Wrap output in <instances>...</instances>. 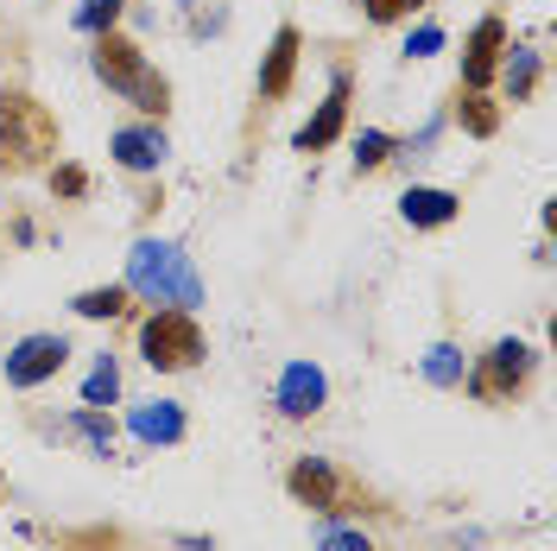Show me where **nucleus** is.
Here are the masks:
<instances>
[{
    "label": "nucleus",
    "mask_w": 557,
    "mask_h": 551,
    "mask_svg": "<svg viewBox=\"0 0 557 551\" xmlns=\"http://www.w3.org/2000/svg\"><path fill=\"white\" fill-rule=\"evenodd\" d=\"M58 152V114L26 96V89H0V177H26Z\"/></svg>",
    "instance_id": "1"
},
{
    "label": "nucleus",
    "mask_w": 557,
    "mask_h": 551,
    "mask_svg": "<svg viewBox=\"0 0 557 551\" xmlns=\"http://www.w3.org/2000/svg\"><path fill=\"white\" fill-rule=\"evenodd\" d=\"M127 292H139V298H152L165 310L203 305V279L190 273V254L172 242H134V254H127Z\"/></svg>",
    "instance_id": "2"
},
{
    "label": "nucleus",
    "mask_w": 557,
    "mask_h": 551,
    "mask_svg": "<svg viewBox=\"0 0 557 551\" xmlns=\"http://www.w3.org/2000/svg\"><path fill=\"white\" fill-rule=\"evenodd\" d=\"M89 64H96V76H102L108 89H121V96H127L139 114H159V121H165V108H172V83H165L159 70H146V51H139L134 38L96 33Z\"/></svg>",
    "instance_id": "3"
},
{
    "label": "nucleus",
    "mask_w": 557,
    "mask_h": 551,
    "mask_svg": "<svg viewBox=\"0 0 557 551\" xmlns=\"http://www.w3.org/2000/svg\"><path fill=\"white\" fill-rule=\"evenodd\" d=\"M139 355H146L159 375L197 368V362H203V330H197V317H190V310H152V317L139 323Z\"/></svg>",
    "instance_id": "4"
},
{
    "label": "nucleus",
    "mask_w": 557,
    "mask_h": 551,
    "mask_svg": "<svg viewBox=\"0 0 557 551\" xmlns=\"http://www.w3.org/2000/svg\"><path fill=\"white\" fill-rule=\"evenodd\" d=\"M532 362H539V355H532L525 343H513V336H507V343H494L482 362H475V375H469V393L500 406V400H513L525 380H532Z\"/></svg>",
    "instance_id": "5"
},
{
    "label": "nucleus",
    "mask_w": 557,
    "mask_h": 551,
    "mask_svg": "<svg viewBox=\"0 0 557 551\" xmlns=\"http://www.w3.org/2000/svg\"><path fill=\"white\" fill-rule=\"evenodd\" d=\"M285 488H292V501H305V507H317V514H348V482L330 469V463H323V456L292 463Z\"/></svg>",
    "instance_id": "6"
},
{
    "label": "nucleus",
    "mask_w": 557,
    "mask_h": 551,
    "mask_svg": "<svg viewBox=\"0 0 557 551\" xmlns=\"http://www.w3.org/2000/svg\"><path fill=\"white\" fill-rule=\"evenodd\" d=\"M64 362H70L64 336H26V343L7 348V387H38V380L58 375Z\"/></svg>",
    "instance_id": "7"
},
{
    "label": "nucleus",
    "mask_w": 557,
    "mask_h": 551,
    "mask_svg": "<svg viewBox=\"0 0 557 551\" xmlns=\"http://www.w3.org/2000/svg\"><path fill=\"white\" fill-rule=\"evenodd\" d=\"M500 51H507V20H500V13H482L475 33H469V45H462V83H469V89H487L494 70H500Z\"/></svg>",
    "instance_id": "8"
},
{
    "label": "nucleus",
    "mask_w": 557,
    "mask_h": 551,
    "mask_svg": "<svg viewBox=\"0 0 557 551\" xmlns=\"http://www.w3.org/2000/svg\"><path fill=\"white\" fill-rule=\"evenodd\" d=\"M323 400H330V380H323V368H311V362H292V368L278 375V413H285V418L323 413Z\"/></svg>",
    "instance_id": "9"
},
{
    "label": "nucleus",
    "mask_w": 557,
    "mask_h": 551,
    "mask_svg": "<svg viewBox=\"0 0 557 551\" xmlns=\"http://www.w3.org/2000/svg\"><path fill=\"white\" fill-rule=\"evenodd\" d=\"M343 121H348V76H336L330 96H323V108L298 127V152H330V146L343 139Z\"/></svg>",
    "instance_id": "10"
},
{
    "label": "nucleus",
    "mask_w": 557,
    "mask_h": 551,
    "mask_svg": "<svg viewBox=\"0 0 557 551\" xmlns=\"http://www.w3.org/2000/svg\"><path fill=\"white\" fill-rule=\"evenodd\" d=\"M399 216L412 222V229H444L462 216V197L456 191H437V184H412L406 197H399Z\"/></svg>",
    "instance_id": "11"
},
{
    "label": "nucleus",
    "mask_w": 557,
    "mask_h": 551,
    "mask_svg": "<svg viewBox=\"0 0 557 551\" xmlns=\"http://www.w3.org/2000/svg\"><path fill=\"white\" fill-rule=\"evenodd\" d=\"M298 26H278L273 33V51H267V70H260V102H285L292 89V70H298Z\"/></svg>",
    "instance_id": "12"
},
{
    "label": "nucleus",
    "mask_w": 557,
    "mask_h": 551,
    "mask_svg": "<svg viewBox=\"0 0 557 551\" xmlns=\"http://www.w3.org/2000/svg\"><path fill=\"white\" fill-rule=\"evenodd\" d=\"M165 127H121L114 134V159L127 166V172H159L165 166Z\"/></svg>",
    "instance_id": "13"
},
{
    "label": "nucleus",
    "mask_w": 557,
    "mask_h": 551,
    "mask_svg": "<svg viewBox=\"0 0 557 551\" xmlns=\"http://www.w3.org/2000/svg\"><path fill=\"white\" fill-rule=\"evenodd\" d=\"M134 438H146V444H177L184 438V413H177L172 400L134 406Z\"/></svg>",
    "instance_id": "14"
},
{
    "label": "nucleus",
    "mask_w": 557,
    "mask_h": 551,
    "mask_svg": "<svg viewBox=\"0 0 557 551\" xmlns=\"http://www.w3.org/2000/svg\"><path fill=\"white\" fill-rule=\"evenodd\" d=\"M456 121H462V134H475V139L500 134V108L487 102L482 89H462V96H456Z\"/></svg>",
    "instance_id": "15"
},
{
    "label": "nucleus",
    "mask_w": 557,
    "mask_h": 551,
    "mask_svg": "<svg viewBox=\"0 0 557 551\" xmlns=\"http://www.w3.org/2000/svg\"><path fill=\"white\" fill-rule=\"evenodd\" d=\"M500 76H507V102H532V89H539V51L513 45V58L500 64Z\"/></svg>",
    "instance_id": "16"
},
{
    "label": "nucleus",
    "mask_w": 557,
    "mask_h": 551,
    "mask_svg": "<svg viewBox=\"0 0 557 551\" xmlns=\"http://www.w3.org/2000/svg\"><path fill=\"white\" fill-rule=\"evenodd\" d=\"M64 431H70V438H83L96 456H108V450H114V418H102V406H83Z\"/></svg>",
    "instance_id": "17"
},
{
    "label": "nucleus",
    "mask_w": 557,
    "mask_h": 551,
    "mask_svg": "<svg viewBox=\"0 0 557 551\" xmlns=\"http://www.w3.org/2000/svg\"><path fill=\"white\" fill-rule=\"evenodd\" d=\"M127 285H96V292H76V317H127Z\"/></svg>",
    "instance_id": "18"
},
{
    "label": "nucleus",
    "mask_w": 557,
    "mask_h": 551,
    "mask_svg": "<svg viewBox=\"0 0 557 551\" xmlns=\"http://www.w3.org/2000/svg\"><path fill=\"white\" fill-rule=\"evenodd\" d=\"M424 380H431V387H462V348L431 343L424 348Z\"/></svg>",
    "instance_id": "19"
},
{
    "label": "nucleus",
    "mask_w": 557,
    "mask_h": 551,
    "mask_svg": "<svg viewBox=\"0 0 557 551\" xmlns=\"http://www.w3.org/2000/svg\"><path fill=\"white\" fill-rule=\"evenodd\" d=\"M114 393H121V368H114V355H102L83 380V406H114Z\"/></svg>",
    "instance_id": "20"
},
{
    "label": "nucleus",
    "mask_w": 557,
    "mask_h": 551,
    "mask_svg": "<svg viewBox=\"0 0 557 551\" xmlns=\"http://www.w3.org/2000/svg\"><path fill=\"white\" fill-rule=\"evenodd\" d=\"M114 20H121V0H89V7H76V33H114Z\"/></svg>",
    "instance_id": "21"
},
{
    "label": "nucleus",
    "mask_w": 557,
    "mask_h": 551,
    "mask_svg": "<svg viewBox=\"0 0 557 551\" xmlns=\"http://www.w3.org/2000/svg\"><path fill=\"white\" fill-rule=\"evenodd\" d=\"M393 159V134H361L355 139V166L361 172H374V166H386Z\"/></svg>",
    "instance_id": "22"
},
{
    "label": "nucleus",
    "mask_w": 557,
    "mask_h": 551,
    "mask_svg": "<svg viewBox=\"0 0 557 551\" xmlns=\"http://www.w3.org/2000/svg\"><path fill=\"white\" fill-rule=\"evenodd\" d=\"M418 7H424V0H361V13H368L374 26H393V20H406Z\"/></svg>",
    "instance_id": "23"
},
{
    "label": "nucleus",
    "mask_w": 557,
    "mask_h": 551,
    "mask_svg": "<svg viewBox=\"0 0 557 551\" xmlns=\"http://www.w3.org/2000/svg\"><path fill=\"white\" fill-rule=\"evenodd\" d=\"M51 191H58V197H83V191H89V172H83V166H58V172H51Z\"/></svg>",
    "instance_id": "24"
},
{
    "label": "nucleus",
    "mask_w": 557,
    "mask_h": 551,
    "mask_svg": "<svg viewBox=\"0 0 557 551\" xmlns=\"http://www.w3.org/2000/svg\"><path fill=\"white\" fill-rule=\"evenodd\" d=\"M317 551H374V546H368L361 532H348V526H330V532H323V546H317Z\"/></svg>",
    "instance_id": "25"
},
{
    "label": "nucleus",
    "mask_w": 557,
    "mask_h": 551,
    "mask_svg": "<svg viewBox=\"0 0 557 551\" xmlns=\"http://www.w3.org/2000/svg\"><path fill=\"white\" fill-rule=\"evenodd\" d=\"M406 51H412V58H437V51H444V33H437V26H424V33H412Z\"/></svg>",
    "instance_id": "26"
},
{
    "label": "nucleus",
    "mask_w": 557,
    "mask_h": 551,
    "mask_svg": "<svg viewBox=\"0 0 557 551\" xmlns=\"http://www.w3.org/2000/svg\"><path fill=\"white\" fill-rule=\"evenodd\" d=\"M0 482H7V476H0Z\"/></svg>",
    "instance_id": "27"
}]
</instances>
